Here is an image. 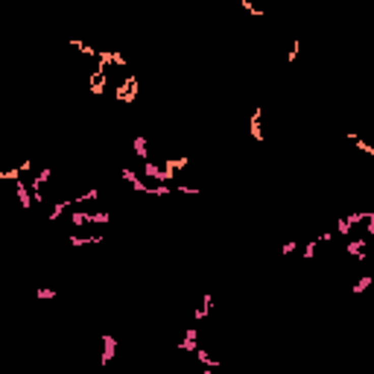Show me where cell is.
Segmentation results:
<instances>
[{
    "mask_svg": "<svg viewBox=\"0 0 374 374\" xmlns=\"http://www.w3.org/2000/svg\"><path fill=\"white\" fill-rule=\"evenodd\" d=\"M365 243H368V237H354V240H348L345 252H348L354 260H368V255H365Z\"/></svg>",
    "mask_w": 374,
    "mask_h": 374,
    "instance_id": "cell-1",
    "label": "cell"
},
{
    "mask_svg": "<svg viewBox=\"0 0 374 374\" xmlns=\"http://www.w3.org/2000/svg\"><path fill=\"white\" fill-rule=\"evenodd\" d=\"M187 164H190V161H187V155H181V158H167V161H164V167H161L164 175H167V181H173L175 173H178V170H184Z\"/></svg>",
    "mask_w": 374,
    "mask_h": 374,
    "instance_id": "cell-2",
    "label": "cell"
},
{
    "mask_svg": "<svg viewBox=\"0 0 374 374\" xmlns=\"http://www.w3.org/2000/svg\"><path fill=\"white\" fill-rule=\"evenodd\" d=\"M15 196H18V202H21V208L23 210H33V193H29V184H23L21 178L15 181Z\"/></svg>",
    "mask_w": 374,
    "mask_h": 374,
    "instance_id": "cell-3",
    "label": "cell"
},
{
    "mask_svg": "<svg viewBox=\"0 0 374 374\" xmlns=\"http://www.w3.org/2000/svg\"><path fill=\"white\" fill-rule=\"evenodd\" d=\"M114 354H117V339L111 333H103V357H100V362L108 365V362L114 360Z\"/></svg>",
    "mask_w": 374,
    "mask_h": 374,
    "instance_id": "cell-4",
    "label": "cell"
},
{
    "mask_svg": "<svg viewBox=\"0 0 374 374\" xmlns=\"http://www.w3.org/2000/svg\"><path fill=\"white\" fill-rule=\"evenodd\" d=\"M140 167H143V175H146V178H155L158 184H170V181H167V175H164V170L158 167V164H152V161H140Z\"/></svg>",
    "mask_w": 374,
    "mask_h": 374,
    "instance_id": "cell-5",
    "label": "cell"
},
{
    "mask_svg": "<svg viewBox=\"0 0 374 374\" xmlns=\"http://www.w3.org/2000/svg\"><path fill=\"white\" fill-rule=\"evenodd\" d=\"M260 120H263V108L257 105V111L252 114V123H248V132H252V140H263V129H260Z\"/></svg>",
    "mask_w": 374,
    "mask_h": 374,
    "instance_id": "cell-6",
    "label": "cell"
},
{
    "mask_svg": "<svg viewBox=\"0 0 374 374\" xmlns=\"http://www.w3.org/2000/svg\"><path fill=\"white\" fill-rule=\"evenodd\" d=\"M196 336H199V330H196V327H187L184 339L178 342V351H190V354H193V351L199 348V345H196Z\"/></svg>",
    "mask_w": 374,
    "mask_h": 374,
    "instance_id": "cell-7",
    "label": "cell"
},
{
    "mask_svg": "<svg viewBox=\"0 0 374 374\" xmlns=\"http://www.w3.org/2000/svg\"><path fill=\"white\" fill-rule=\"evenodd\" d=\"M210 310H213V298H210V292H202V304H199V310H196V322H205L210 316Z\"/></svg>",
    "mask_w": 374,
    "mask_h": 374,
    "instance_id": "cell-8",
    "label": "cell"
},
{
    "mask_svg": "<svg viewBox=\"0 0 374 374\" xmlns=\"http://www.w3.org/2000/svg\"><path fill=\"white\" fill-rule=\"evenodd\" d=\"M70 208H73V199H61V202H56V205H53V210H50V216H47V220L56 222L58 216H65Z\"/></svg>",
    "mask_w": 374,
    "mask_h": 374,
    "instance_id": "cell-9",
    "label": "cell"
},
{
    "mask_svg": "<svg viewBox=\"0 0 374 374\" xmlns=\"http://www.w3.org/2000/svg\"><path fill=\"white\" fill-rule=\"evenodd\" d=\"M132 149H135V155H138L140 161H149V146H146V138H143V135H138V138L132 140Z\"/></svg>",
    "mask_w": 374,
    "mask_h": 374,
    "instance_id": "cell-10",
    "label": "cell"
},
{
    "mask_svg": "<svg viewBox=\"0 0 374 374\" xmlns=\"http://www.w3.org/2000/svg\"><path fill=\"white\" fill-rule=\"evenodd\" d=\"M94 222H97V225H108V222H111V213H108V210H88V225H94Z\"/></svg>",
    "mask_w": 374,
    "mask_h": 374,
    "instance_id": "cell-11",
    "label": "cell"
},
{
    "mask_svg": "<svg viewBox=\"0 0 374 374\" xmlns=\"http://www.w3.org/2000/svg\"><path fill=\"white\" fill-rule=\"evenodd\" d=\"M97 199H100V190H97V187H88L85 193L73 196V205H85V202H97Z\"/></svg>",
    "mask_w": 374,
    "mask_h": 374,
    "instance_id": "cell-12",
    "label": "cell"
},
{
    "mask_svg": "<svg viewBox=\"0 0 374 374\" xmlns=\"http://www.w3.org/2000/svg\"><path fill=\"white\" fill-rule=\"evenodd\" d=\"M193 354H196V357H199V362H202V365H205V368H220V360H213V357H210L208 351H202V348H196V351H193Z\"/></svg>",
    "mask_w": 374,
    "mask_h": 374,
    "instance_id": "cell-13",
    "label": "cell"
},
{
    "mask_svg": "<svg viewBox=\"0 0 374 374\" xmlns=\"http://www.w3.org/2000/svg\"><path fill=\"white\" fill-rule=\"evenodd\" d=\"M348 140L354 143V146H357V149H362V152H365V155H374V146H371V143H365V140H362L360 135H354V132H351V135H348Z\"/></svg>",
    "mask_w": 374,
    "mask_h": 374,
    "instance_id": "cell-14",
    "label": "cell"
},
{
    "mask_svg": "<svg viewBox=\"0 0 374 374\" xmlns=\"http://www.w3.org/2000/svg\"><path fill=\"white\" fill-rule=\"evenodd\" d=\"M56 295L58 292L53 290V287H38V290H35V298H38V301H53Z\"/></svg>",
    "mask_w": 374,
    "mask_h": 374,
    "instance_id": "cell-15",
    "label": "cell"
},
{
    "mask_svg": "<svg viewBox=\"0 0 374 374\" xmlns=\"http://www.w3.org/2000/svg\"><path fill=\"white\" fill-rule=\"evenodd\" d=\"M70 222L82 228V225H88V210H70Z\"/></svg>",
    "mask_w": 374,
    "mask_h": 374,
    "instance_id": "cell-16",
    "label": "cell"
},
{
    "mask_svg": "<svg viewBox=\"0 0 374 374\" xmlns=\"http://www.w3.org/2000/svg\"><path fill=\"white\" fill-rule=\"evenodd\" d=\"M234 3H237V6H243V9L248 12V15H255V18H263V9H257L252 0H234Z\"/></svg>",
    "mask_w": 374,
    "mask_h": 374,
    "instance_id": "cell-17",
    "label": "cell"
},
{
    "mask_svg": "<svg viewBox=\"0 0 374 374\" xmlns=\"http://www.w3.org/2000/svg\"><path fill=\"white\" fill-rule=\"evenodd\" d=\"M374 284V278L371 275H362L360 280H357V284H354V287H351V292H354V295H357V292H362V290H368V287H371Z\"/></svg>",
    "mask_w": 374,
    "mask_h": 374,
    "instance_id": "cell-18",
    "label": "cell"
},
{
    "mask_svg": "<svg viewBox=\"0 0 374 374\" xmlns=\"http://www.w3.org/2000/svg\"><path fill=\"white\" fill-rule=\"evenodd\" d=\"M351 231H354V228H351V222L345 220V216H339V220H336V234H345V237H351Z\"/></svg>",
    "mask_w": 374,
    "mask_h": 374,
    "instance_id": "cell-19",
    "label": "cell"
},
{
    "mask_svg": "<svg viewBox=\"0 0 374 374\" xmlns=\"http://www.w3.org/2000/svg\"><path fill=\"white\" fill-rule=\"evenodd\" d=\"M316 248H319V240H307V243H304V257H316Z\"/></svg>",
    "mask_w": 374,
    "mask_h": 374,
    "instance_id": "cell-20",
    "label": "cell"
},
{
    "mask_svg": "<svg viewBox=\"0 0 374 374\" xmlns=\"http://www.w3.org/2000/svg\"><path fill=\"white\" fill-rule=\"evenodd\" d=\"M298 50H301V41L295 38V41H292V47H290V53H287V61H290V65L298 58Z\"/></svg>",
    "mask_w": 374,
    "mask_h": 374,
    "instance_id": "cell-21",
    "label": "cell"
},
{
    "mask_svg": "<svg viewBox=\"0 0 374 374\" xmlns=\"http://www.w3.org/2000/svg\"><path fill=\"white\" fill-rule=\"evenodd\" d=\"M173 190H178V193H187V196H199V193H202L199 187H187V184H178V187H173Z\"/></svg>",
    "mask_w": 374,
    "mask_h": 374,
    "instance_id": "cell-22",
    "label": "cell"
},
{
    "mask_svg": "<svg viewBox=\"0 0 374 374\" xmlns=\"http://www.w3.org/2000/svg\"><path fill=\"white\" fill-rule=\"evenodd\" d=\"M295 248H298V243H295V240H290V243H284V245H280V255L287 257V255H292Z\"/></svg>",
    "mask_w": 374,
    "mask_h": 374,
    "instance_id": "cell-23",
    "label": "cell"
},
{
    "mask_svg": "<svg viewBox=\"0 0 374 374\" xmlns=\"http://www.w3.org/2000/svg\"><path fill=\"white\" fill-rule=\"evenodd\" d=\"M18 170H21V175L23 173H33V161H21V164H18Z\"/></svg>",
    "mask_w": 374,
    "mask_h": 374,
    "instance_id": "cell-24",
    "label": "cell"
}]
</instances>
